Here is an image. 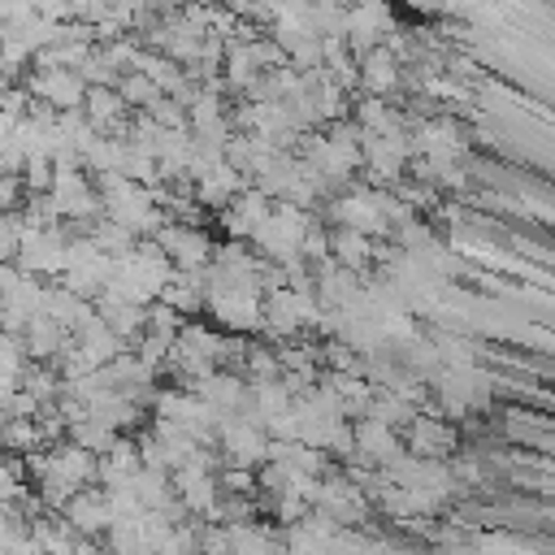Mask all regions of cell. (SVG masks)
I'll return each instance as SVG.
<instances>
[{
  "label": "cell",
  "mask_w": 555,
  "mask_h": 555,
  "mask_svg": "<svg viewBox=\"0 0 555 555\" xmlns=\"http://www.w3.org/2000/svg\"><path fill=\"white\" fill-rule=\"evenodd\" d=\"M17 195H22V182H17V173L0 169V212H13V208H17Z\"/></svg>",
  "instance_id": "18"
},
{
  "label": "cell",
  "mask_w": 555,
  "mask_h": 555,
  "mask_svg": "<svg viewBox=\"0 0 555 555\" xmlns=\"http://www.w3.org/2000/svg\"><path fill=\"white\" fill-rule=\"evenodd\" d=\"M0 442L4 451H35L43 447V429H39V416H4L0 421Z\"/></svg>",
  "instance_id": "10"
},
{
  "label": "cell",
  "mask_w": 555,
  "mask_h": 555,
  "mask_svg": "<svg viewBox=\"0 0 555 555\" xmlns=\"http://www.w3.org/2000/svg\"><path fill=\"white\" fill-rule=\"evenodd\" d=\"M356 451L369 460V464H395L399 460V438H395V425L382 421V416H364L356 425Z\"/></svg>",
  "instance_id": "5"
},
{
  "label": "cell",
  "mask_w": 555,
  "mask_h": 555,
  "mask_svg": "<svg viewBox=\"0 0 555 555\" xmlns=\"http://www.w3.org/2000/svg\"><path fill=\"white\" fill-rule=\"evenodd\" d=\"M52 173H56V160H52V156H26V165H22V182H26L35 195H43V191L52 186Z\"/></svg>",
  "instance_id": "14"
},
{
  "label": "cell",
  "mask_w": 555,
  "mask_h": 555,
  "mask_svg": "<svg viewBox=\"0 0 555 555\" xmlns=\"http://www.w3.org/2000/svg\"><path fill=\"white\" fill-rule=\"evenodd\" d=\"M65 325L61 321H52L48 312H35L30 317V325L22 330V347H26V356L30 360H52L56 351H61V343H65Z\"/></svg>",
  "instance_id": "8"
},
{
  "label": "cell",
  "mask_w": 555,
  "mask_h": 555,
  "mask_svg": "<svg viewBox=\"0 0 555 555\" xmlns=\"http://www.w3.org/2000/svg\"><path fill=\"white\" fill-rule=\"evenodd\" d=\"M17 243H22V217L17 212H0V264L17 260Z\"/></svg>",
  "instance_id": "15"
},
{
  "label": "cell",
  "mask_w": 555,
  "mask_h": 555,
  "mask_svg": "<svg viewBox=\"0 0 555 555\" xmlns=\"http://www.w3.org/2000/svg\"><path fill=\"white\" fill-rule=\"evenodd\" d=\"M408 442H412V451H421V455H442V451L451 447V429L438 425V421H429V416H412Z\"/></svg>",
  "instance_id": "12"
},
{
  "label": "cell",
  "mask_w": 555,
  "mask_h": 555,
  "mask_svg": "<svg viewBox=\"0 0 555 555\" xmlns=\"http://www.w3.org/2000/svg\"><path fill=\"white\" fill-rule=\"evenodd\" d=\"M126 100H121V91L113 87V82H95V87H87V100H82V113H87V121L100 130V134H113V130H121V117H126Z\"/></svg>",
  "instance_id": "6"
},
{
  "label": "cell",
  "mask_w": 555,
  "mask_h": 555,
  "mask_svg": "<svg viewBox=\"0 0 555 555\" xmlns=\"http://www.w3.org/2000/svg\"><path fill=\"white\" fill-rule=\"evenodd\" d=\"M308 230H312V217H308L304 208H295V204H278L251 238L260 243V251H264L269 260L291 264V260H304L299 247H304V234H308Z\"/></svg>",
  "instance_id": "1"
},
{
  "label": "cell",
  "mask_w": 555,
  "mask_h": 555,
  "mask_svg": "<svg viewBox=\"0 0 555 555\" xmlns=\"http://www.w3.org/2000/svg\"><path fill=\"white\" fill-rule=\"evenodd\" d=\"M61 516L82 533V538H95L113 525V507H108V490H74V499L61 507Z\"/></svg>",
  "instance_id": "4"
},
{
  "label": "cell",
  "mask_w": 555,
  "mask_h": 555,
  "mask_svg": "<svg viewBox=\"0 0 555 555\" xmlns=\"http://www.w3.org/2000/svg\"><path fill=\"white\" fill-rule=\"evenodd\" d=\"M26 87H30V95L39 104L65 113V108H82L91 82L78 69H69V65H35V74L26 78Z\"/></svg>",
  "instance_id": "2"
},
{
  "label": "cell",
  "mask_w": 555,
  "mask_h": 555,
  "mask_svg": "<svg viewBox=\"0 0 555 555\" xmlns=\"http://www.w3.org/2000/svg\"><path fill=\"white\" fill-rule=\"evenodd\" d=\"M22 468H26V464L0 460V503H17V499L26 494V486H22Z\"/></svg>",
  "instance_id": "17"
},
{
  "label": "cell",
  "mask_w": 555,
  "mask_h": 555,
  "mask_svg": "<svg viewBox=\"0 0 555 555\" xmlns=\"http://www.w3.org/2000/svg\"><path fill=\"white\" fill-rule=\"evenodd\" d=\"M330 256H334L338 264H347V269H360V264L373 256V247H369L364 230H351V225H343L338 234H330Z\"/></svg>",
  "instance_id": "11"
},
{
  "label": "cell",
  "mask_w": 555,
  "mask_h": 555,
  "mask_svg": "<svg viewBox=\"0 0 555 555\" xmlns=\"http://www.w3.org/2000/svg\"><path fill=\"white\" fill-rule=\"evenodd\" d=\"M156 243L165 247V256L173 260V269H204L212 260V243L195 221H173L156 230Z\"/></svg>",
  "instance_id": "3"
},
{
  "label": "cell",
  "mask_w": 555,
  "mask_h": 555,
  "mask_svg": "<svg viewBox=\"0 0 555 555\" xmlns=\"http://www.w3.org/2000/svg\"><path fill=\"white\" fill-rule=\"evenodd\" d=\"M22 386H26L39 403H52V399H56V373H48V369H26V373H22Z\"/></svg>",
  "instance_id": "16"
},
{
  "label": "cell",
  "mask_w": 555,
  "mask_h": 555,
  "mask_svg": "<svg viewBox=\"0 0 555 555\" xmlns=\"http://www.w3.org/2000/svg\"><path fill=\"white\" fill-rule=\"evenodd\" d=\"M408 4H412V9H434L438 0H408Z\"/></svg>",
  "instance_id": "19"
},
{
  "label": "cell",
  "mask_w": 555,
  "mask_h": 555,
  "mask_svg": "<svg viewBox=\"0 0 555 555\" xmlns=\"http://www.w3.org/2000/svg\"><path fill=\"white\" fill-rule=\"evenodd\" d=\"M273 208H269V195L264 191H247V195H234L230 199V208H225V230L234 234V238H251L260 225H264V217H269Z\"/></svg>",
  "instance_id": "7"
},
{
  "label": "cell",
  "mask_w": 555,
  "mask_h": 555,
  "mask_svg": "<svg viewBox=\"0 0 555 555\" xmlns=\"http://www.w3.org/2000/svg\"><path fill=\"white\" fill-rule=\"evenodd\" d=\"M360 82L369 87V95H386V91H395V82H399V61H395V52L390 48H369L364 52V61H360Z\"/></svg>",
  "instance_id": "9"
},
{
  "label": "cell",
  "mask_w": 555,
  "mask_h": 555,
  "mask_svg": "<svg viewBox=\"0 0 555 555\" xmlns=\"http://www.w3.org/2000/svg\"><path fill=\"white\" fill-rule=\"evenodd\" d=\"M0 451H4V442H0Z\"/></svg>",
  "instance_id": "20"
},
{
  "label": "cell",
  "mask_w": 555,
  "mask_h": 555,
  "mask_svg": "<svg viewBox=\"0 0 555 555\" xmlns=\"http://www.w3.org/2000/svg\"><path fill=\"white\" fill-rule=\"evenodd\" d=\"M117 91H121V100H126L130 108H147V104L160 95V87H156L143 69H126V74L117 78Z\"/></svg>",
  "instance_id": "13"
}]
</instances>
